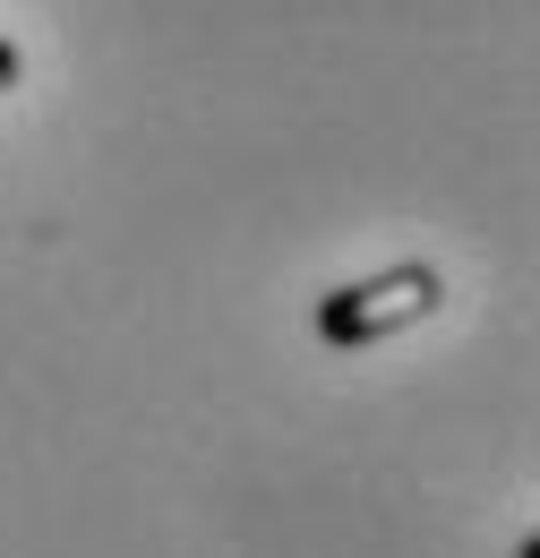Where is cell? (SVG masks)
<instances>
[{
  "label": "cell",
  "mask_w": 540,
  "mask_h": 558,
  "mask_svg": "<svg viewBox=\"0 0 540 558\" xmlns=\"http://www.w3.org/2000/svg\"><path fill=\"white\" fill-rule=\"evenodd\" d=\"M438 301H446V276L429 267V258H404V267H378V276L360 283H335L318 310H309V327H318V344H386V336H404L420 318H438Z\"/></svg>",
  "instance_id": "6da1fadb"
},
{
  "label": "cell",
  "mask_w": 540,
  "mask_h": 558,
  "mask_svg": "<svg viewBox=\"0 0 540 558\" xmlns=\"http://www.w3.org/2000/svg\"><path fill=\"white\" fill-rule=\"evenodd\" d=\"M17 70H26V52H17L9 35H0V86H17Z\"/></svg>",
  "instance_id": "7a4b0ae2"
}]
</instances>
